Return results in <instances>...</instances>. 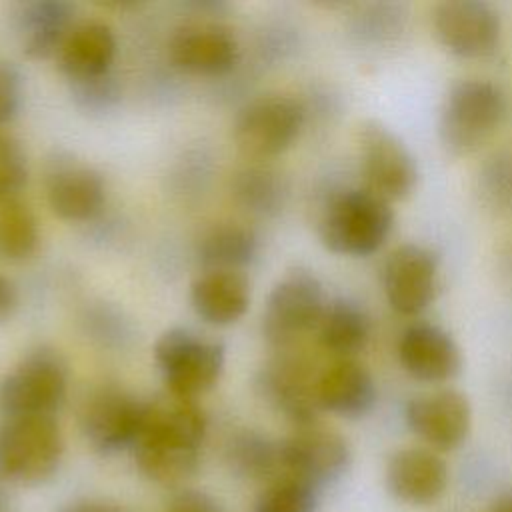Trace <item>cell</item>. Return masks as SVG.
Returning a JSON list of instances; mask_svg holds the SVG:
<instances>
[{
	"label": "cell",
	"instance_id": "13",
	"mask_svg": "<svg viewBox=\"0 0 512 512\" xmlns=\"http://www.w3.org/2000/svg\"><path fill=\"white\" fill-rule=\"evenodd\" d=\"M144 420V402L118 386L94 390L80 408V430L102 454L132 448Z\"/></svg>",
	"mask_w": 512,
	"mask_h": 512
},
{
	"label": "cell",
	"instance_id": "35",
	"mask_svg": "<svg viewBox=\"0 0 512 512\" xmlns=\"http://www.w3.org/2000/svg\"><path fill=\"white\" fill-rule=\"evenodd\" d=\"M166 512H222V506L206 492L182 490L170 500Z\"/></svg>",
	"mask_w": 512,
	"mask_h": 512
},
{
	"label": "cell",
	"instance_id": "15",
	"mask_svg": "<svg viewBox=\"0 0 512 512\" xmlns=\"http://www.w3.org/2000/svg\"><path fill=\"white\" fill-rule=\"evenodd\" d=\"M404 420L426 448L450 452L470 434L472 406L460 390L442 388L410 398L404 408Z\"/></svg>",
	"mask_w": 512,
	"mask_h": 512
},
{
	"label": "cell",
	"instance_id": "24",
	"mask_svg": "<svg viewBox=\"0 0 512 512\" xmlns=\"http://www.w3.org/2000/svg\"><path fill=\"white\" fill-rule=\"evenodd\" d=\"M320 346L336 358H354L370 340V318L352 298L328 300L316 326Z\"/></svg>",
	"mask_w": 512,
	"mask_h": 512
},
{
	"label": "cell",
	"instance_id": "26",
	"mask_svg": "<svg viewBox=\"0 0 512 512\" xmlns=\"http://www.w3.org/2000/svg\"><path fill=\"white\" fill-rule=\"evenodd\" d=\"M224 458L236 476L264 480L282 470L280 440H272L256 430H240L226 442Z\"/></svg>",
	"mask_w": 512,
	"mask_h": 512
},
{
	"label": "cell",
	"instance_id": "6",
	"mask_svg": "<svg viewBox=\"0 0 512 512\" xmlns=\"http://www.w3.org/2000/svg\"><path fill=\"white\" fill-rule=\"evenodd\" d=\"M64 438L52 416H12L0 426V474L14 482L38 484L62 460Z\"/></svg>",
	"mask_w": 512,
	"mask_h": 512
},
{
	"label": "cell",
	"instance_id": "33",
	"mask_svg": "<svg viewBox=\"0 0 512 512\" xmlns=\"http://www.w3.org/2000/svg\"><path fill=\"white\" fill-rule=\"evenodd\" d=\"M70 84L76 104L86 112H108L120 98V90L112 74Z\"/></svg>",
	"mask_w": 512,
	"mask_h": 512
},
{
	"label": "cell",
	"instance_id": "40",
	"mask_svg": "<svg viewBox=\"0 0 512 512\" xmlns=\"http://www.w3.org/2000/svg\"><path fill=\"white\" fill-rule=\"evenodd\" d=\"M508 262H510V264H508V270L512 272V252H510V258H508Z\"/></svg>",
	"mask_w": 512,
	"mask_h": 512
},
{
	"label": "cell",
	"instance_id": "5",
	"mask_svg": "<svg viewBox=\"0 0 512 512\" xmlns=\"http://www.w3.org/2000/svg\"><path fill=\"white\" fill-rule=\"evenodd\" d=\"M68 362L52 346L28 350L0 382V408L12 416H52L66 398Z\"/></svg>",
	"mask_w": 512,
	"mask_h": 512
},
{
	"label": "cell",
	"instance_id": "23",
	"mask_svg": "<svg viewBox=\"0 0 512 512\" xmlns=\"http://www.w3.org/2000/svg\"><path fill=\"white\" fill-rule=\"evenodd\" d=\"M190 302L204 322L228 326L248 310L250 282L240 270L204 268L190 286Z\"/></svg>",
	"mask_w": 512,
	"mask_h": 512
},
{
	"label": "cell",
	"instance_id": "34",
	"mask_svg": "<svg viewBox=\"0 0 512 512\" xmlns=\"http://www.w3.org/2000/svg\"><path fill=\"white\" fill-rule=\"evenodd\" d=\"M22 104V74L20 70L0 60V126L10 122Z\"/></svg>",
	"mask_w": 512,
	"mask_h": 512
},
{
	"label": "cell",
	"instance_id": "16",
	"mask_svg": "<svg viewBox=\"0 0 512 512\" xmlns=\"http://www.w3.org/2000/svg\"><path fill=\"white\" fill-rule=\"evenodd\" d=\"M44 188L52 212L70 222L94 218L106 200L102 174L68 152H54L46 162Z\"/></svg>",
	"mask_w": 512,
	"mask_h": 512
},
{
	"label": "cell",
	"instance_id": "36",
	"mask_svg": "<svg viewBox=\"0 0 512 512\" xmlns=\"http://www.w3.org/2000/svg\"><path fill=\"white\" fill-rule=\"evenodd\" d=\"M18 304V292L14 282L0 272V322L6 320Z\"/></svg>",
	"mask_w": 512,
	"mask_h": 512
},
{
	"label": "cell",
	"instance_id": "9",
	"mask_svg": "<svg viewBox=\"0 0 512 512\" xmlns=\"http://www.w3.org/2000/svg\"><path fill=\"white\" fill-rule=\"evenodd\" d=\"M360 174L364 186L388 202L408 198L418 186V162L402 138L378 120H366L358 132Z\"/></svg>",
	"mask_w": 512,
	"mask_h": 512
},
{
	"label": "cell",
	"instance_id": "8",
	"mask_svg": "<svg viewBox=\"0 0 512 512\" xmlns=\"http://www.w3.org/2000/svg\"><path fill=\"white\" fill-rule=\"evenodd\" d=\"M304 122L306 108L298 98L288 94L258 96L238 112L234 142L250 158H272L298 140Z\"/></svg>",
	"mask_w": 512,
	"mask_h": 512
},
{
	"label": "cell",
	"instance_id": "1",
	"mask_svg": "<svg viewBox=\"0 0 512 512\" xmlns=\"http://www.w3.org/2000/svg\"><path fill=\"white\" fill-rule=\"evenodd\" d=\"M206 416L192 398L164 392L144 402L142 430L132 446L140 472L158 484H180L200 464Z\"/></svg>",
	"mask_w": 512,
	"mask_h": 512
},
{
	"label": "cell",
	"instance_id": "20",
	"mask_svg": "<svg viewBox=\"0 0 512 512\" xmlns=\"http://www.w3.org/2000/svg\"><path fill=\"white\" fill-rule=\"evenodd\" d=\"M74 22V6L64 0L20 2L10 16L14 38L20 50L30 58L58 54Z\"/></svg>",
	"mask_w": 512,
	"mask_h": 512
},
{
	"label": "cell",
	"instance_id": "28",
	"mask_svg": "<svg viewBox=\"0 0 512 512\" xmlns=\"http://www.w3.org/2000/svg\"><path fill=\"white\" fill-rule=\"evenodd\" d=\"M234 196L250 212L270 216L282 210L288 198L284 176L268 166H248L234 178Z\"/></svg>",
	"mask_w": 512,
	"mask_h": 512
},
{
	"label": "cell",
	"instance_id": "30",
	"mask_svg": "<svg viewBox=\"0 0 512 512\" xmlns=\"http://www.w3.org/2000/svg\"><path fill=\"white\" fill-rule=\"evenodd\" d=\"M480 202L500 216L512 214V148L492 152L476 176Z\"/></svg>",
	"mask_w": 512,
	"mask_h": 512
},
{
	"label": "cell",
	"instance_id": "32",
	"mask_svg": "<svg viewBox=\"0 0 512 512\" xmlns=\"http://www.w3.org/2000/svg\"><path fill=\"white\" fill-rule=\"evenodd\" d=\"M28 156L22 144L10 136L0 134V198H14L28 182Z\"/></svg>",
	"mask_w": 512,
	"mask_h": 512
},
{
	"label": "cell",
	"instance_id": "17",
	"mask_svg": "<svg viewBox=\"0 0 512 512\" xmlns=\"http://www.w3.org/2000/svg\"><path fill=\"white\" fill-rule=\"evenodd\" d=\"M170 60L188 74L222 76L238 62V40L230 28L212 20H192L170 38Z\"/></svg>",
	"mask_w": 512,
	"mask_h": 512
},
{
	"label": "cell",
	"instance_id": "25",
	"mask_svg": "<svg viewBox=\"0 0 512 512\" xmlns=\"http://www.w3.org/2000/svg\"><path fill=\"white\" fill-rule=\"evenodd\" d=\"M258 236L234 222H224L208 228L198 240V258L204 268L240 270L258 256Z\"/></svg>",
	"mask_w": 512,
	"mask_h": 512
},
{
	"label": "cell",
	"instance_id": "31",
	"mask_svg": "<svg viewBox=\"0 0 512 512\" xmlns=\"http://www.w3.org/2000/svg\"><path fill=\"white\" fill-rule=\"evenodd\" d=\"M318 488L282 474L258 498L254 512H316Z\"/></svg>",
	"mask_w": 512,
	"mask_h": 512
},
{
	"label": "cell",
	"instance_id": "27",
	"mask_svg": "<svg viewBox=\"0 0 512 512\" xmlns=\"http://www.w3.org/2000/svg\"><path fill=\"white\" fill-rule=\"evenodd\" d=\"M408 28V8L398 2H368L358 6L350 20L348 32L354 42L368 48H386L400 40Z\"/></svg>",
	"mask_w": 512,
	"mask_h": 512
},
{
	"label": "cell",
	"instance_id": "4",
	"mask_svg": "<svg viewBox=\"0 0 512 512\" xmlns=\"http://www.w3.org/2000/svg\"><path fill=\"white\" fill-rule=\"evenodd\" d=\"M154 360L168 392L196 400L220 380L226 348L190 328L174 326L156 340Z\"/></svg>",
	"mask_w": 512,
	"mask_h": 512
},
{
	"label": "cell",
	"instance_id": "38",
	"mask_svg": "<svg viewBox=\"0 0 512 512\" xmlns=\"http://www.w3.org/2000/svg\"><path fill=\"white\" fill-rule=\"evenodd\" d=\"M488 512H512V494L498 498Z\"/></svg>",
	"mask_w": 512,
	"mask_h": 512
},
{
	"label": "cell",
	"instance_id": "11",
	"mask_svg": "<svg viewBox=\"0 0 512 512\" xmlns=\"http://www.w3.org/2000/svg\"><path fill=\"white\" fill-rule=\"evenodd\" d=\"M280 464L286 476L320 488L336 482L346 472L350 446L340 432L320 422L298 426L280 440Z\"/></svg>",
	"mask_w": 512,
	"mask_h": 512
},
{
	"label": "cell",
	"instance_id": "7",
	"mask_svg": "<svg viewBox=\"0 0 512 512\" xmlns=\"http://www.w3.org/2000/svg\"><path fill=\"white\" fill-rule=\"evenodd\" d=\"M320 278L306 268L288 270L270 290L262 312V334L278 350L292 348L316 330L326 306Z\"/></svg>",
	"mask_w": 512,
	"mask_h": 512
},
{
	"label": "cell",
	"instance_id": "12",
	"mask_svg": "<svg viewBox=\"0 0 512 512\" xmlns=\"http://www.w3.org/2000/svg\"><path fill=\"white\" fill-rule=\"evenodd\" d=\"M432 30L440 46L458 58H484L498 48L502 20L482 0H446L434 8Z\"/></svg>",
	"mask_w": 512,
	"mask_h": 512
},
{
	"label": "cell",
	"instance_id": "37",
	"mask_svg": "<svg viewBox=\"0 0 512 512\" xmlns=\"http://www.w3.org/2000/svg\"><path fill=\"white\" fill-rule=\"evenodd\" d=\"M62 512H124L122 508L108 504V502H96V500H84V502H76L70 504L68 508H64Z\"/></svg>",
	"mask_w": 512,
	"mask_h": 512
},
{
	"label": "cell",
	"instance_id": "19",
	"mask_svg": "<svg viewBox=\"0 0 512 512\" xmlns=\"http://www.w3.org/2000/svg\"><path fill=\"white\" fill-rule=\"evenodd\" d=\"M448 486V466L432 448L410 446L396 450L386 464L388 492L410 506L436 502Z\"/></svg>",
	"mask_w": 512,
	"mask_h": 512
},
{
	"label": "cell",
	"instance_id": "22",
	"mask_svg": "<svg viewBox=\"0 0 512 512\" xmlns=\"http://www.w3.org/2000/svg\"><path fill=\"white\" fill-rule=\"evenodd\" d=\"M116 56V36L102 20H78L66 34L56 58L70 82L110 74Z\"/></svg>",
	"mask_w": 512,
	"mask_h": 512
},
{
	"label": "cell",
	"instance_id": "2",
	"mask_svg": "<svg viewBox=\"0 0 512 512\" xmlns=\"http://www.w3.org/2000/svg\"><path fill=\"white\" fill-rule=\"evenodd\" d=\"M392 202L366 186L342 188L322 206L320 242L340 256H370L382 248L394 228Z\"/></svg>",
	"mask_w": 512,
	"mask_h": 512
},
{
	"label": "cell",
	"instance_id": "10",
	"mask_svg": "<svg viewBox=\"0 0 512 512\" xmlns=\"http://www.w3.org/2000/svg\"><path fill=\"white\" fill-rule=\"evenodd\" d=\"M292 348L280 350L274 360L260 368L256 390L274 410L298 428L320 422L322 408L316 390L320 370Z\"/></svg>",
	"mask_w": 512,
	"mask_h": 512
},
{
	"label": "cell",
	"instance_id": "14",
	"mask_svg": "<svg viewBox=\"0 0 512 512\" xmlns=\"http://www.w3.org/2000/svg\"><path fill=\"white\" fill-rule=\"evenodd\" d=\"M438 256L416 242L394 248L382 266V290L390 308L402 316L426 310L438 288Z\"/></svg>",
	"mask_w": 512,
	"mask_h": 512
},
{
	"label": "cell",
	"instance_id": "29",
	"mask_svg": "<svg viewBox=\"0 0 512 512\" xmlns=\"http://www.w3.org/2000/svg\"><path fill=\"white\" fill-rule=\"evenodd\" d=\"M40 240L38 220L18 196L0 198V258L18 262L34 254Z\"/></svg>",
	"mask_w": 512,
	"mask_h": 512
},
{
	"label": "cell",
	"instance_id": "39",
	"mask_svg": "<svg viewBox=\"0 0 512 512\" xmlns=\"http://www.w3.org/2000/svg\"><path fill=\"white\" fill-rule=\"evenodd\" d=\"M4 510V494H2V490H0V512Z\"/></svg>",
	"mask_w": 512,
	"mask_h": 512
},
{
	"label": "cell",
	"instance_id": "3",
	"mask_svg": "<svg viewBox=\"0 0 512 512\" xmlns=\"http://www.w3.org/2000/svg\"><path fill=\"white\" fill-rule=\"evenodd\" d=\"M506 114L508 98L498 84L480 78L458 80L440 108V142L452 156H468L496 134Z\"/></svg>",
	"mask_w": 512,
	"mask_h": 512
},
{
	"label": "cell",
	"instance_id": "21",
	"mask_svg": "<svg viewBox=\"0 0 512 512\" xmlns=\"http://www.w3.org/2000/svg\"><path fill=\"white\" fill-rule=\"evenodd\" d=\"M318 402L322 412L358 420L376 404V382L370 370L356 358H338L318 374Z\"/></svg>",
	"mask_w": 512,
	"mask_h": 512
},
{
	"label": "cell",
	"instance_id": "18",
	"mask_svg": "<svg viewBox=\"0 0 512 512\" xmlns=\"http://www.w3.org/2000/svg\"><path fill=\"white\" fill-rule=\"evenodd\" d=\"M398 358L412 378L428 384L450 382L464 366L462 350L452 334L428 322L404 328L398 340Z\"/></svg>",
	"mask_w": 512,
	"mask_h": 512
}]
</instances>
